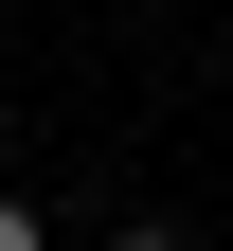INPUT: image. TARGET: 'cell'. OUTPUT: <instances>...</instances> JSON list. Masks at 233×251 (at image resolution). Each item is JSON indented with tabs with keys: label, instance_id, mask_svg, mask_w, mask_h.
<instances>
[{
	"label": "cell",
	"instance_id": "cell-2",
	"mask_svg": "<svg viewBox=\"0 0 233 251\" xmlns=\"http://www.w3.org/2000/svg\"><path fill=\"white\" fill-rule=\"evenodd\" d=\"M0 251H36V215H18V198H0Z\"/></svg>",
	"mask_w": 233,
	"mask_h": 251
},
{
	"label": "cell",
	"instance_id": "cell-1",
	"mask_svg": "<svg viewBox=\"0 0 233 251\" xmlns=\"http://www.w3.org/2000/svg\"><path fill=\"white\" fill-rule=\"evenodd\" d=\"M108 251H197V233H161V215H126V233H108Z\"/></svg>",
	"mask_w": 233,
	"mask_h": 251
}]
</instances>
